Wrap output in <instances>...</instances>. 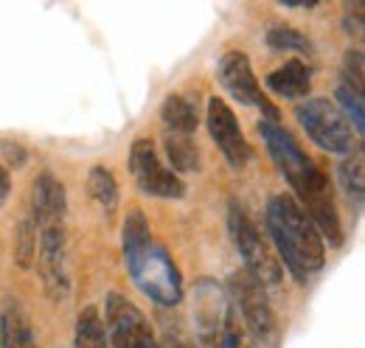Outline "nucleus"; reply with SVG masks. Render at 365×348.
Segmentation results:
<instances>
[{
	"label": "nucleus",
	"instance_id": "15",
	"mask_svg": "<svg viewBox=\"0 0 365 348\" xmlns=\"http://www.w3.org/2000/svg\"><path fill=\"white\" fill-rule=\"evenodd\" d=\"M160 118H163L166 130L175 132V135H194L197 124H200V116H197L194 101H188L180 93L166 96V101L160 107Z\"/></svg>",
	"mask_w": 365,
	"mask_h": 348
},
{
	"label": "nucleus",
	"instance_id": "2",
	"mask_svg": "<svg viewBox=\"0 0 365 348\" xmlns=\"http://www.w3.org/2000/svg\"><path fill=\"white\" fill-rule=\"evenodd\" d=\"M124 256L135 287L158 306H178L182 301V278L178 264L149 233L146 217L130 211L124 222Z\"/></svg>",
	"mask_w": 365,
	"mask_h": 348
},
{
	"label": "nucleus",
	"instance_id": "17",
	"mask_svg": "<svg viewBox=\"0 0 365 348\" xmlns=\"http://www.w3.org/2000/svg\"><path fill=\"white\" fill-rule=\"evenodd\" d=\"M163 146H166L169 163H172L178 172H197V169H200V152H197V146H194V140H191L188 135L166 132Z\"/></svg>",
	"mask_w": 365,
	"mask_h": 348
},
{
	"label": "nucleus",
	"instance_id": "19",
	"mask_svg": "<svg viewBox=\"0 0 365 348\" xmlns=\"http://www.w3.org/2000/svg\"><path fill=\"white\" fill-rule=\"evenodd\" d=\"M14 259L20 264V270H31V264L37 261V227H34L31 219H23L20 227H17Z\"/></svg>",
	"mask_w": 365,
	"mask_h": 348
},
{
	"label": "nucleus",
	"instance_id": "4",
	"mask_svg": "<svg viewBox=\"0 0 365 348\" xmlns=\"http://www.w3.org/2000/svg\"><path fill=\"white\" fill-rule=\"evenodd\" d=\"M194 326L202 348H256L245 332L228 292L217 281H197L194 287Z\"/></svg>",
	"mask_w": 365,
	"mask_h": 348
},
{
	"label": "nucleus",
	"instance_id": "3",
	"mask_svg": "<svg viewBox=\"0 0 365 348\" xmlns=\"http://www.w3.org/2000/svg\"><path fill=\"white\" fill-rule=\"evenodd\" d=\"M264 217H267V230L273 236L275 250L287 264V270L298 281L315 275L326 261V245L312 219L304 214V208L292 197L275 194L267 203Z\"/></svg>",
	"mask_w": 365,
	"mask_h": 348
},
{
	"label": "nucleus",
	"instance_id": "5",
	"mask_svg": "<svg viewBox=\"0 0 365 348\" xmlns=\"http://www.w3.org/2000/svg\"><path fill=\"white\" fill-rule=\"evenodd\" d=\"M228 292L230 304L236 309L245 332L250 334L253 343H262L267 348L278 346V320H275V312L270 306V298H267V290L247 272V270H239L228 278Z\"/></svg>",
	"mask_w": 365,
	"mask_h": 348
},
{
	"label": "nucleus",
	"instance_id": "7",
	"mask_svg": "<svg viewBox=\"0 0 365 348\" xmlns=\"http://www.w3.org/2000/svg\"><path fill=\"white\" fill-rule=\"evenodd\" d=\"M298 124L307 130V135L318 143L323 152L331 155H349L354 149V132L346 116L326 98H309L298 110Z\"/></svg>",
	"mask_w": 365,
	"mask_h": 348
},
{
	"label": "nucleus",
	"instance_id": "9",
	"mask_svg": "<svg viewBox=\"0 0 365 348\" xmlns=\"http://www.w3.org/2000/svg\"><path fill=\"white\" fill-rule=\"evenodd\" d=\"M130 172H133L138 188L143 194L163 197V200H180L185 194L182 180L160 160V155H158V149H155V143L149 138H138L133 143V149H130Z\"/></svg>",
	"mask_w": 365,
	"mask_h": 348
},
{
	"label": "nucleus",
	"instance_id": "1",
	"mask_svg": "<svg viewBox=\"0 0 365 348\" xmlns=\"http://www.w3.org/2000/svg\"><path fill=\"white\" fill-rule=\"evenodd\" d=\"M259 132H262V138H264V143H267V149L273 155L275 166L284 172V177L292 185V191L298 194L295 203L304 208V214L312 219V225L318 227L320 239L326 236L331 247H340L343 230H340V217H337L326 174L304 155L298 140L284 127H278L275 121H262Z\"/></svg>",
	"mask_w": 365,
	"mask_h": 348
},
{
	"label": "nucleus",
	"instance_id": "20",
	"mask_svg": "<svg viewBox=\"0 0 365 348\" xmlns=\"http://www.w3.org/2000/svg\"><path fill=\"white\" fill-rule=\"evenodd\" d=\"M267 45L273 51H301V53H309L312 51L309 40L301 31L289 29V26H270L267 29Z\"/></svg>",
	"mask_w": 365,
	"mask_h": 348
},
{
	"label": "nucleus",
	"instance_id": "23",
	"mask_svg": "<svg viewBox=\"0 0 365 348\" xmlns=\"http://www.w3.org/2000/svg\"><path fill=\"white\" fill-rule=\"evenodd\" d=\"M160 348H200V346L191 343L182 332H169V334H166V343H163Z\"/></svg>",
	"mask_w": 365,
	"mask_h": 348
},
{
	"label": "nucleus",
	"instance_id": "12",
	"mask_svg": "<svg viewBox=\"0 0 365 348\" xmlns=\"http://www.w3.org/2000/svg\"><path fill=\"white\" fill-rule=\"evenodd\" d=\"M65 214H68L65 185L51 172H43L34 180V188H31V222H34V227L65 225Z\"/></svg>",
	"mask_w": 365,
	"mask_h": 348
},
{
	"label": "nucleus",
	"instance_id": "10",
	"mask_svg": "<svg viewBox=\"0 0 365 348\" xmlns=\"http://www.w3.org/2000/svg\"><path fill=\"white\" fill-rule=\"evenodd\" d=\"M217 76H220L222 87L228 90L236 101L264 110L270 121L278 118L275 107L267 101V96L262 93V87H259L256 76H253V68H250L247 53H242V51H228V53H222V59H220V65H217Z\"/></svg>",
	"mask_w": 365,
	"mask_h": 348
},
{
	"label": "nucleus",
	"instance_id": "18",
	"mask_svg": "<svg viewBox=\"0 0 365 348\" xmlns=\"http://www.w3.org/2000/svg\"><path fill=\"white\" fill-rule=\"evenodd\" d=\"M88 188H91V197L107 214L115 211V205H118V185H115V177H113L110 169L93 166L91 174H88Z\"/></svg>",
	"mask_w": 365,
	"mask_h": 348
},
{
	"label": "nucleus",
	"instance_id": "22",
	"mask_svg": "<svg viewBox=\"0 0 365 348\" xmlns=\"http://www.w3.org/2000/svg\"><path fill=\"white\" fill-rule=\"evenodd\" d=\"M340 180L349 197H354V203H363V160L360 158L354 160L349 158L346 163H340Z\"/></svg>",
	"mask_w": 365,
	"mask_h": 348
},
{
	"label": "nucleus",
	"instance_id": "6",
	"mask_svg": "<svg viewBox=\"0 0 365 348\" xmlns=\"http://www.w3.org/2000/svg\"><path fill=\"white\" fill-rule=\"evenodd\" d=\"M228 230L230 239L236 245V253L245 261V270L267 290V287H278L284 278L281 261L275 259V253L270 250L267 239L262 236L259 225L253 222V217L242 208V205H230L228 211Z\"/></svg>",
	"mask_w": 365,
	"mask_h": 348
},
{
	"label": "nucleus",
	"instance_id": "21",
	"mask_svg": "<svg viewBox=\"0 0 365 348\" xmlns=\"http://www.w3.org/2000/svg\"><path fill=\"white\" fill-rule=\"evenodd\" d=\"M337 98H340V104L346 107V116L354 118V130H357V135H363V130H365L363 87H354V85H349V82H343L340 90H337Z\"/></svg>",
	"mask_w": 365,
	"mask_h": 348
},
{
	"label": "nucleus",
	"instance_id": "11",
	"mask_svg": "<svg viewBox=\"0 0 365 348\" xmlns=\"http://www.w3.org/2000/svg\"><path fill=\"white\" fill-rule=\"evenodd\" d=\"M205 124H208V132H211L214 143L225 155V160H228L233 169H242L250 160V146H247V138L242 135V127H239L233 110H230L220 96L208 98Z\"/></svg>",
	"mask_w": 365,
	"mask_h": 348
},
{
	"label": "nucleus",
	"instance_id": "8",
	"mask_svg": "<svg viewBox=\"0 0 365 348\" xmlns=\"http://www.w3.org/2000/svg\"><path fill=\"white\" fill-rule=\"evenodd\" d=\"M104 332L113 348H160L149 320L130 298L121 292H110L104 306Z\"/></svg>",
	"mask_w": 365,
	"mask_h": 348
},
{
	"label": "nucleus",
	"instance_id": "16",
	"mask_svg": "<svg viewBox=\"0 0 365 348\" xmlns=\"http://www.w3.org/2000/svg\"><path fill=\"white\" fill-rule=\"evenodd\" d=\"M76 348H110L101 314L96 306H85L76 317Z\"/></svg>",
	"mask_w": 365,
	"mask_h": 348
},
{
	"label": "nucleus",
	"instance_id": "14",
	"mask_svg": "<svg viewBox=\"0 0 365 348\" xmlns=\"http://www.w3.org/2000/svg\"><path fill=\"white\" fill-rule=\"evenodd\" d=\"M267 90H273L275 96H284V98H301L309 93V85H312V71L292 59L281 68H275L273 73H267Z\"/></svg>",
	"mask_w": 365,
	"mask_h": 348
},
{
	"label": "nucleus",
	"instance_id": "13",
	"mask_svg": "<svg viewBox=\"0 0 365 348\" xmlns=\"http://www.w3.org/2000/svg\"><path fill=\"white\" fill-rule=\"evenodd\" d=\"M0 348H37L31 320L14 298H6L0 309Z\"/></svg>",
	"mask_w": 365,
	"mask_h": 348
},
{
	"label": "nucleus",
	"instance_id": "24",
	"mask_svg": "<svg viewBox=\"0 0 365 348\" xmlns=\"http://www.w3.org/2000/svg\"><path fill=\"white\" fill-rule=\"evenodd\" d=\"M9 191H11V180H9V169L0 163V203L9 197Z\"/></svg>",
	"mask_w": 365,
	"mask_h": 348
}]
</instances>
